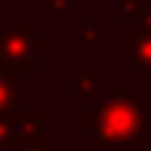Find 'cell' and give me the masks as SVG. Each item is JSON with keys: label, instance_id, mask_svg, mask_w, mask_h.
Instances as JSON below:
<instances>
[{"label": "cell", "instance_id": "cell-1", "mask_svg": "<svg viewBox=\"0 0 151 151\" xmlns=\"http://www.w3.org/2000/svg\"><path fill=\"white\" fill-rule=\"evenodd\" d=\"M48 6L56 9V11H62V17L67 20V0H48Z\"/></svg>", "mask_w": 151, "mask_h": 151}]
</instances>
